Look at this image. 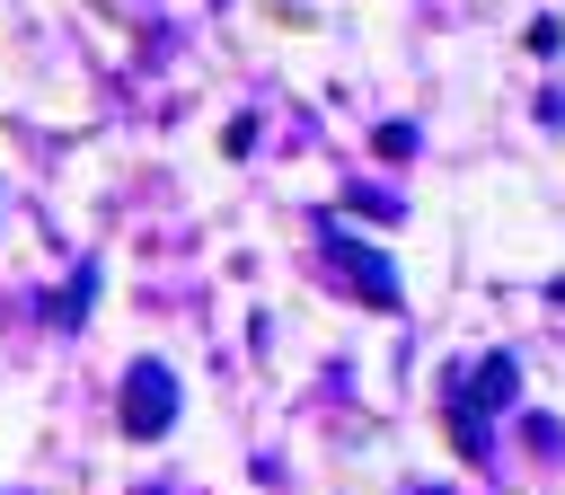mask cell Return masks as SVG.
Instances as JSON below:
<instances>
[{
    "instance_id": "1",
    "label": "cell",
    "mask_w": 565,
    "mask_h": 495,
    "mask_svg": "<svg viewBox=\"0 0 565 495\" xmlns=\"http://www.w3.org/2000/svg\"><path fill=\"white\" fill-rule=\"evenodd\" d=\"M115 415H124V433H132V442H159V433L177 424V371H168V362H132V371H124V407H115Z\"/></svg>"
},
{
    "instance_id": "2",
    "label": "cell",
    "mask_w": 565,
    "mask_h": 495,
    "mask_svg": "<svg viewBox=\"0 0 565 495\" xmlns=\"http://www.w3.org/2000/svg\"><path fill=\"white\" fill-rule=\"evenodd\" d=\"M512 389H521V362H512V354H486L459 398H468V407H512Z\"/></svg>"
},
{
    "instance_id": "3",
    "label": "cell",
    "mask_w": 565,
    "mask_h": 495,
    "mask_svg": "<svg viewBox=\"0 0 565 495\" xmlns=\"http://www.w3.org/2000/svg\"><path fill=\"white\" fill-rule=\"evenodd\" d=\"M335 265H344V274H353V283H362V292H371L380 309L397 301V274H388V265H380V256H371L362 239H335Z\"/></svg>"
},
{
    "instance_id": "4",
    "label": "cell",
    "mask_w": 565,
    "mask_h": 495,
    "mask_svg": "<svg viewBox=\"0 0 565 495\" xmlns=\"http://www.w3.org/2000/svg\"><path fill=\"white\" fill-rule=\"evenodd\" d=\"M88 292H97V274H88V265H79V283H71V292H62V301H53V318H62V327H79V309H88Z\"/></svg>"
},
{
    "instance_id": "5",
    "label": "cell",
    "mask_w": 565,
    "mask_h": 495,
    "mask_svg": "<svg viewBox=\"0 0 565 495\" xmlns=\"http://www.w3.org/2000/svg\"><path fill=\"white\" fill-rule=\"evenodd\" d=\"M565 44V18H530V53H556Z\"/></svg>"
},
{
    "instance_id": "6",
    "label": "cell",
    "mask_w": 565,
    "mask_h": 495,
    "mask_svg": "<svg viewBox=\"0 0 565 495\" xmlns=\"http://www.w3.org/2000/svg\"><path fill=\"white\" fill-rule=\"evenodd\" d=\"M415 150V124H380V159H406Z\"/></svg>"
}]
</instances>
